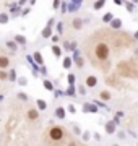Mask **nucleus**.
Masks as SVG:
<instances>
[{
	"label": "nucleus",
	"mask_w": 138,
	"mask_h": 146,
	"mask_svg": "<svg viewBox=\"0 0 138 146\" xmlns=\"http://www.w3.org/2000/svg\"><path fill=\"white\" fill-rule=\"evenodd\" d=\"M7 46L10 47V49H13V50H15V49H16V44H15V42H13V41H8V42H7Z\"/></svg>",
	"instance_id": "nucleus-25"
},
{
	"label": "nucleus",
	"mask_w": 138,
	"mask_h": 146,
	"mask_svg": "<svg viewBox=\"0 0 138 146\" xmlns=\"http://www.w3.org/2000/svg\"><path fill=\"white\" fill-rule=\"evenodd\" d=\"M58 7V0H54V8H57Z\"/></svg>",
	"instance_id": "nucleus-34"
},
{
	"label": "nucleus",
	"mask_w": 138,
	"mask_h": 146,
	"mask_svg": "<svg viewBox=\"0 0 138 146\" xmlns=\"http://www.w3.org/2000/svg\"><path fill=\"white\" fill-rule=\"evenodd\" d=\"M114 146H117V145H114Z\"/></svg>",
	"instance_id": "nucleus-36"
},
{
	"label": "nucleus",
	"mask_w": 138,
	"mask_h": 146,
	"mask_svg": "<svg viewBox=\"0 0 138 146\" xmlns=\"http://www.w3.org/2000/svg\"><path fill=\"white\" fill-rule=\"evenodd\" d=\"M106 131L109 133V135L114 133V131H115V123H114V122H107L106 123Z\"/></svg>",
	"instance_id": "nucleus-6"
},
{
	"label": "nucleus",
	"mask_w": 138,
	"mask_h": 146,
	"mask_svg": "<svg viewBox=\"0 0 138 146\" xmlns=\"http://www.w3.org/2000/svg\"><path fill=\"white\" fill-rule=\"evenodd\" d=\"M55 115H57L58 119H64L65 117V109L64 107H57V109H55Z\"/></svg>",
	"instance_id": "nucleus-10"
},
{
	"label": "nucleus",
	"mask_w": 138,
	"mask_h": 146,
	"mask_svg": "<svg viewBox=\"0 0 138 146\" xmlns=\"http://www.w3.org/2000/svg\"><path fill=\"white\" fill-rule=\"evenodd\" d=\"M114 2H115V3H122V0H114Z\"/></svg>",
	"instance_id": "nucleus-35"
},
{
	"label": "nucleus",
	"mask_w": 138,
	"mask_h": 146,
	"mask_svg": "<svg viewBox=\"0 0 138 146\" xmlns=\"http://www.w3.org/2000/svg\"><path fill=\"white\" fill-rule=\"evenodd\" d=\"M96 83H98V78H96V76H93V75L86 78V86H90V88H93V86H96Z\"/></svg>",
	"instance_id": "nucleus-4"
},
{
	"label": "nucleus",
	"mask_w": 138,
	"mask_h": 146,
	"mask_svg": "<svg viewBox=\"0 0 138 146\" xmlns=\"http://www.w3.org/2000/svg\"><path fill=\"white\" fill-rule=\"evenodd\" d=\"M83 110H85V112H96V107L94 106H90V104H85Z\"/></svg>",
	"instance_id": "nucleus-16"
},
{
	"label": "nucleus",
	"mask_w": 138,
	"mask_h": 146,
	"mask_svg": "<svg viewBox=\"0 0 138 146\" xmlns=\"http://www.w3.org/2000/svg\"><path fill=\"white\" fill-rule=\"evenodd\" d=\"M68 110L72 112V114H75V107H73V106H70V107H68Z\"/></svg>",
	"instance_id": "nucleus-33"
},
{
	"label": "nucleus",
	"mask_w": 138,
	"mask_h": 146,
	"mask_svg": "<svg viewBox=\"0 0 138 146\" xmlns=\"http://www.w3.org/2000/svg\"><path fill=\"white\" fill-rule=\"evenodd\" d=\"M83 140H90V133H88V131H85V133H83Z\"/></svg>",
	"instance_id": "nucleus-30"
},
{
	"label": "nucleus",
	"mask_w": 138,
	"mask_h": 146,
	"mask_svg": "<svg viewBox=\"0 0 138 146\" xmlns=\"http://www.w3.org/2000/svg\"><path fill=\"white\" fill-rule=\"evenodd\" d=\"M99 98L104 99V101H109V99H111V93H109V91H102V93L99 94Z\"/></svg>",
	"instance_id": "nucleus-12"
},
{
	"label": "nucleus",
	"mask_w": 138,
	"mask_h": 146,
	"mask_svg": "<svg viewBox=\"0 0 138 146\" xmlns=\"http://www.w3.org/2000/svg\"><path fill=\"white\" fill-rule=\"evenodd\" d=\"M127 10L128 11H133V3H127Z\"/></svg>",
	"instance_id": "nucleus-31"
},
{
	"label": "nucleus",
	"mask_w": 138,
	"mask_h": 146,
	"mask_svg": "<svg viewBox=\"0 0 138 146\" xmlns=\"http://www.w3.org/2000/svg\"><path fill=\"white\" fill-rule=\"evenodd\" d=\"M37 107H39L41 110H44L46 107H47V104H46V102H44L42 99H37Z\"/></svg>",
	"instance_id": "nucleus-17"
},
{
	"label": "nucleus",
	"mask_w": 138,
	"mask_h": 146,
	"mask_svg": "<svg viewBox=\"0 0 138 146\" xmlns=\"http://www.w3.org/2000/svg\"><path fill=\"white\" fill-rule=\"evenodd\" d=\"M67 80H68V83L72 84V86L75 84V75H68V78H67Z\"/></svg>",
	"instance_id": "nucleus-24"
},
{
	"label": "nucleus",
	"mask_w": 138,
	"mask_h": 146,
	"mask_svg": "<svg viewBox=\"0 0 138 146\" xmlns=\"http://www.w3.org/2000/svg\"><path fill=\"white\" fill-rule=\"evenodd\" d=\"M67 94H68V96H73V94H75V88H73V86H70V88L67 89Z\"/></svg>",
	"instance_id": "nucleus-27"
},
{
	"label": "nucleus",
	"mask_w": 138,
	"mask_h": 146,
	"mask_svg": "<svg viewBox=\"0 0 138 146\" xmlns=\"http://www.w3.org/2000/svg\"><path fill=\"white\" fill-rule=\"evenodd\" d=\"M62 29H64V26H62V23H58V25H57V31H58V33H62Z\"/></svg>",
	"instance_id": "nucleus-32"
},
{
	"label": "nucleus",
	"mask_w": 138,
	"mask_h": 146,
	"mask_svg": "<svg viewBox=\"0 0 138 146\" xmlns=\"http://www.w3.org/2000/svg\"><path fill=\"white\" fill-rule=\"evenodd\" d=\"M52 52H54L55 57H60V55H62V49H60L58 46H52Z\"/></svg>",
	"instance_id": "nucleus-11"
},
{
	"label": "nucleus",
	"mask_w": 138,
	"mask_h": 146,
	"mask_svg": "<svg viewBox=\"0 0 138 146\" xmlns=\"http://www.w3.org/2000/svg\"><path fill=\"white\" fill-rule=\"evenodd\" d=\"M28 119L29 120H37L39 119V112L36 109H29L28 110Z\"/></svg>",
	"instance_id": "nucleus-3"
},
{
	"label": "nucleus",
	"mask_w": 138,
	"mask_h": 146,
	"mask_svg": "<svg viewBox=\"0 0 138 146\" xmlns=\"http://www.w3.org/2000/svg\"><path fill=\"white\" fill-rule=\"evenodd\" d=\"M8 23V15L7 13H0V25H5Z\"/></svg>",
	"instance_id": "nucleus-13"
},
{
	"label": "nucleus",
	"mask_w": 138,
	"mask_h": 146,
	"mask_svg": "<svg viewBox=\"0 0 138 146\" xmlns=\"http://www.w3.org/2000/svg\"><path fill=\"white\" fill-rule=\"evenodd\" d=\"M15 41H16V42H20V44H25V42H26V39H25V36H16V37H15Z\"/></svg>",
	"instance_id": "nucleus-23"
},
{
	"label": "nucleus",
	"mask_w": 138,
	"mask_h": 146,
	"mask_svg": "<svg viewBox=\"0 0 138 146\" xmlns=\"http://www.w3.org/2000/svg\"><path fill=\"white\" fill-rule=\"evenodd\" d=\"M104 3H106V0H98L94 3V10H99V8H102L104 7Z\"/></svg>",
	"instance_id": "nucleus-15"
},
{
	"label": "nucleus",
	"mask_w": 138,
	"mask_h": 146,
	"mask_svg": "<svg viewBox=\"0 0 138 146\" xmlns=\"http://www.w3.org/2000/svg\"><path fill=\"white\" fill-rule=\"evenodd\" d=\"M75 60H76V65H78V67H83V58H75Z\"/></svg>",
	"instance_id": "nucleus-28"
},
{
	"label": "nucleus",
	"mask_w": 138,
	"mask_h": 146,
	"mask_svg": "<svg viewBox=\"0 0 138 146\" xmlns=\"http://www.w3.org/2000/svg\"><path fill=\"white\" fill-rule=\"evenodd\" d=\"M64 67H65V68H70V67H72V58H70V57L64 58Z\"/></svg>",
	"instance_id": "nucleus-19"
},
{
	"label": "nucleus",
	"mask_w": 138,
	"mask_h": 146,
	"mask_svg": "<svg viewBox=\"0 0 138 146\" xmlns=\"http://www.w3.org/2000/svg\"><path fill=\"white\" fill-rule=\"evenodd\" d=\"M7 78L10 80V81H15V78H16V75H15V70H10V73H8V76Z\"/></svg>",
	"instance_id": "nucleus-20"
},
{
	"label": "nucleus",
	"mask_w": 138,
	"mask_h": 146,
	"mask_svg": "<svg viewBox=\"0 0 138 146\" xmlns=\"http://www.w3.org/2000/svg\"><path fill=\"white\" fill-rule=\"evenodd\" d=\"M64 136H65V131H64V128H60V127H52V128L49 130V140L54 141V143H57V141L62 143Z\"/></svg>",
	"instance_id": "nucleus-2"
},
{
	"label": "nucleus",
	"mask_w": 138,
	"mask_h": 146,
	"mask_svg": "<svg viewBox=\"0 0 138 146\" xmlns=\"http://www.w3.org/2000/svg\"><path fill=\"white\" fill-rule=\"evenodd\" d=\"M111 55V47L107 42H98L94 46V58L99 62H106Z\"/></svg>",
	"instance_id": "nucleus-1"
},
{
	"label": "nucleus",
	"mask_w": 138,
	"mask_h": 146,
	"mask_svg": "<svg viewBox=\"0 0 138 146\" xmlns=\"http://www.w3.org/2000/svg\"><path fill=\"white\" fill-rule=\"evenodd\" d=\"M42 36H44V37H49V36H50V28H44V29H42Z\"/></svg>",
	"instance_id": "nucleus-22"
},
{
	"label": "nucleus",
	"mask_w": 138,
	"mask_h": 146,
	"mask_svg": "<svg viewBox=\"0 0 138 146\" xmlns=\"http://www.w3.org/2000/svg\"><path fill=\"white\" fill-rule=\"evenodd\" d=\"M102 21H106V23H111V21H112V13H107V15H104Z\"/></svg>",
	"instance_id": "nucleus-21"
},
{
	"label": "nucleus",
	"mask_w": 138,
	"mask_h": 146,
	"mask_svg": "<svg viewBox=\"0 0 138 146\" xmlns=\"http://www.w3.org/2000/svg\"><path fill=\"white\" fill-rule=\"evenodd\" d=\"M111 26L114 28V29H119V28L122 26V21L119 20V18H112V21H111Z\"/></svg>",
	"instance_id": "nucleus-7"
},
{
	"label": "nucleus",
	"mask_w": 138,
	"mask_h": 146,
	"mask_svg": "<svg viewBox=\"0 0 138 146\" xmlns=\"http://www.w3.org/2000/svg\"><path fill=\"white\" fill-rule=\"evenodd\" d=\"M44 88H46V89H47V91H52V89H54V86H52V83H50V81H47V80H46V81H44Z\"/></svg>",
	"instance_id": "nucleus-18"
},
{
	"label": "nucleus",
	"mask_w": 138,
	"mask_h": 146,
	"mask_svg": "<svg viewBox=\"0 0 138 146\" xmlns=\"http://www.w3.org/2000/svg\"><path fill=\"white\" fill-rule=\"evenodd\" d=\"M10 65V60H8V57H0V70H3V68H7Z\"/></svg>",
	"instance_id": "nucleus-5"
},
{
	"label": "nucleus",
	"mask_w": 138,
	"mask_h": 146,
	"mask_svg": "<svg viewBox=\"0 0 138 146\" xmlns=\"http://www.w3.org/2000/svg\"><path fill=\"white\" fill-rule=\"evenodd\" d=\"M34 60H36V63H42V55H41V52H34Z\"/></svg>",
	"instance_id": "nucleus-14"
},
{
	"label": "nucleus",
	"mask_w": 138,
	"mask_h": 146,
	"mask_svg": "<svg viewBox=\"0 0 138 146\" xmlns=\"http://www.w3.org/2000/svg\"><path fill=\"white\" fill-rule=\"evenodd\" d=\"M7 76H8V73H5L3 70H0V80H7Z\"/></svg>",
	"instance_id": "nucleus-26"
},
{
	"label": "nucleus",
	"mask_w": 138,
	"mask_h": 146,
	"mask_svg": "<svg viewBox=\"0 0 138 146\" xmlns=\"http://www.w3.org/2000/svg\"><path fill=\"white\" fill-rule=\"evenodd\" d=\"M18 98H20L21 101H26V99H28V96H26V94H23V93H20V94H18Z\"/></svg>",
	"instance_id": "nucleus-29"
},
{
	"label": "nucleus",
	"mask_w": 138,
	"mask_h": 146,
	"mask_svg": "<svg viewBox=\"0 0 138 146\" xmlns=\"http://www.w3.org/2000/svg\"><path fill=\"white\" fill-rule=\"evenodd\" d=\"M72 26H73L75 29H81V26H83V21H81L80 18H76V20L72 21Z\"/></svg>",
	"instance_id": "nucleus-9"
},
{
	"label": "nucleus",
	"mask_w": 138,
	"mask_h": 146,
	"mask_svg": "<svg viewBox=\"0 0 138 146\" xmlns=\"http://www.w3.org/2000/svg\"><path fill=\"white\" fill-rule=\"evenodd\" d=\"M80 5H81V0H73V2L70 3V11H76Z\"/></svg>",
	"instance_id": "nucleus-8"
}]
</instances>
